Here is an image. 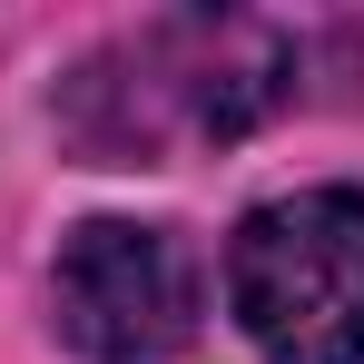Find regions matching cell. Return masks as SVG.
Wrapping results in <instances>:
<instances>
[{"instance_id": "6da1fadb", "label": "cell", "mask_w": 364, "mask_h": 364, "mask_svg": "<svg viewBox=\"0 0 364 364\" xmlns=\"http://www.w3.org/2000/svg\"><path fill=\"white\" fill-rule=\"evenodd\" d=\"M276 99H296V40L237 10H168L79 60L60 128L89 168H168L178 148L237 138Z\"/></svg>"}, {"instance_id": "7a4b0ae2", "label": "cell", "mask_w": 364, "mask_h": 364, "mask_svg": "<svg viewBox=\"0 0 364 364\" xmlns=\"http://www.w3.org/2000/svg\"><path fill=\"white\" fill-rule=\"evenodd\" d=\"M227 296L266 364H364V187H296L246 207Z\"/></svg>"}, {"instance_id": "3957f363", "label": "cell", "mask_w": 364, "mask_h": 364, "mask_svg": "<svg viewBox=\"0 0 364 364\" xmlns=\"http://www.w3.org/2000/svg\"><path fill=\"white\" fill-rule=\"evenodd\" d=\"M60 335L89 364H158L197 335V256L168 227H138V217H89L60 246Z\"/></svg>"}]
</instances>
